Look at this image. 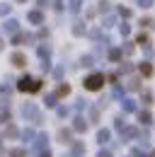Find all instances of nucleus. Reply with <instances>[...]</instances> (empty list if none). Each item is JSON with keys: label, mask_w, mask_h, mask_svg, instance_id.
Wrapping results in <instances>:
<instances>
[{"label": "nucleus", "mask_w": 155, "mask_h": 157, "mask_svg": "<svg viewBox=\"0 0 155 157\" xmlns=\"http://www.w3.org/2000/svg\"><path fill=\"white\" fill-rule=\"evenodd\" d=\"M46 140H49V138H46V133H39V136H37V143H34V147H37L39 152L44 150V145H46Z\"/></svg>", "instance_id": "obj_7"}, {"label": "nucleus", "mask_w": 155, "mask_h": 157, "mask_svg": "<svg viewBox=\"0 0 155 157\" xmlns=\"http://www.w3.org/2000/svg\"><path fill=\"white\" fill-rule=\"evenodd\" d=\"M145 155H148V152H145L143 147H136V150H133V157H145Z\"/></svg>", "instance_id": "obj_22"}, {"label": "nucleus", "mask_w": 155, "mask_h": 157, "mask_svg": "<svg viewBox=\"0 0 155 157\" xmlns=\"http://www.w3.org/2000/svg\"><path fill=\"white\" fill-rule=\"evenodd\" d=\"M68 92H70L68 85H61V87H58V94H68Z\"/></svg>", "instance_id": "obj_23"}, {"label": "nucleus", "mask_w": 155, "mask_h": 157, "mask_svg": "<svg viewBox=\"0 0 155 157\" xmlns=\"http://www.w3.org/2000/svg\"><path fill=\"white\" fill-rule=\"evenodd\" d=\"M82 152H85V145H82V143H75V145H73V155H82Z\"/></svg>", "instance_id": "obj_14"}, {"label": "nucleus", "mask_w": 155, "mask_h": 157, "mask_svg": "<svg viewBox=\"0 0 155 157\" xmlns=\"http://www.w3.org/2000/svg\"><path fill=\"white\" fill-rule=\"evenodd\" d=\"M39 157H51V152H49V150H41V152H39Z\"/></svg>", "instance_id": "obj_27"}, {"label": "nucleus", "mask_w": 155, "mask_h": 157, "mask_svg": "<svg viewBox=\"0 0 155 157\" xmlns=\"http://www.w3.org/2000/svg\"><path fill=\"white\" fill-rule=\"evenodd\" d=\"M138 131L136 128H121V140H129V138H136Z\"/></svg>", "instance_id": "obj_6"}, {"label": "nucleus", "mask_w": 155, "mask_h": 157, "mask_svg": "<svg viewBox=\"0 0 155 157\" xmlns=\"http://www.w3.org/2000/svg\"><path fill=\"white\" fill-rule=\"evenodd\" d=\"M150 70H153L150 63H141V73H143V75H150Z\"/></svg>", "instance_id": "obj_18"}, {"label": "nucleus", "mask_w": 155, "mask_h": 157, "mask_svg": "<svg viewBox=\"0 0 155 157\" xmlns=\"http://www.w3.org/2000/svg\"><path fill=\"white\" fill-rule=\"evenodd\" d=\"M17 90L19 92H39L41 90V82L34 80V78H22L17 82Z\"/></svg>", "instance_id": "obj_1"}, {"label": "nucleus", "mask_w": 155, "mask_h": 157, "mask_svg": "<svg viewBox=\"0 0 155 157\" xmlns=\"http://www.w3.org/2000/svg\"><path fill=\"white\" fill-rule=\"evenodd\" d=\"M22 116L24 118H29V121H39V109L37 106H34V104H24V106H22Z\"/></svg>", "instance_id": "obj_3"}, {"label": "nucleus", "mask_w": 155, "mask_h": 157, "mask_svg": "<svg viewBox=\"0 0 155 157\" xmlns=\"http://www.w3.org/2000/svg\"><path fill=\"white\" fill-rule=\"evenodd\" d=\"M44 101H46V106H56V94H49Z\"/></svg>", "instance_id": "obj_20"}, {"label": "nucleus", "mask_w": 155, "mask_h": 157, "mask_svg": "<svg viewBox=\"0 0 155 157\" xmlns=\"http://www.w3.org/2000/svg\"><path fill=\"white\" fill-rule=\"evenodd\" d=\"M5 136L15 138V136H17V128H15V126H7V128H5Z\"/></svg>", "instance_id": "obj_19"}, {"label": "nucleus", "mask_w": 155, "mask_h": 157, "mask_svg": "<svg viewBox=\"0 0 155 157\" xmlns=\"http://www.w3.org/2000/svg\"><path fill=\"white\" fill-rule=\"evenodd\" d=\"M143 101L150 104V101H153V94H150V92H143Z\"/></svg>", "instance_id": "obj_24"}, {"label": "nucleus", "mask_w": 155, "mask_h": 157, "mask_svg": "<svg viewBox=\"0 0 155 157\" xmlns=\"http://www.w3.org/2000/svg\"><path fill=\"white\" fill-rule=\"evenodd\" d=\"M5 32H10V34H12V32H17V22H15V20L5 22Z\"/></svg>", "instance_id": "obj_12"}, {"label": "nucleus", "mask_w": 155, "mask_h": 157, "mask_svg": "<svg viewBox=\"0 0 155 157\" xmlns=\"http://www.w3.org/2000/svg\"><path fill=\"white\" fill-rule=\"evenodd\" d=\"M97 157H112V152H109V150H99V155Z\"/></svg>", "instance_id": "obj_25"}, {"label": "nucleus", "mask_w": 155, "mask_h": 157, "mask_svg": "<svg viewBox=\"0 0 155 157\" xmlns=\"http://www.w3.org/2000/svg\"><path fill=\"white\" fill-rule=\"evenodd\" d=\"M153 2H155V0H141V5H143V7H150Z\"/></svg>", "instance_id": "obj_26"}, {"label": "nucleus", "mask_w": 155, "mask_h": 157, "mask_svg": "<svg viewBox=\"0 0 155 157\" xmlns=\"http://www.w3.org/2000/svg\"><path fill=\"white\" fill-rule=\"evenodd\" d=\"M138 121H141L143 126H150V123H153V116H150L148 111H141V114H138Z\"/></svg>", "instance_id": "obj_8"}, {"label": "nucleus", "mask_w": 155, "mask_h": 157, "mask_svg": "<svg viewBox=\"0 0 155 157\" xmlns=\"http://www.w3.org/2000/svg\"><path fill=\"white\" fill-rule=\"evenodd\" d=\"M73 131H75V133H85V131H87V121L82 116H78L75 121H73Z\"/></svg>", "instance_id": "obj_4"}, {"label": "nucleus", "mask_w": 155, "mask_h": 157, "mask_svg": "<svg viewBox=\"0 0 155 157\" xmlns=\"http://www.w3.org/2000/svg\"><path fill=\"white\" fill-rule=\"evenodd\" d=\"M27 152L22 150V147H15V150H10V157H24Z\"/></svg>", "instance_id": "obj_17"}, {"label": "nucleus", "mask_w": 155, "mask_h": 157, "mask_svg": "<svg viewBox=\"0 0 155 157\" xmlns=\"http://www.w3.org/2000/svg\"><path fill=\"white\" fill-rule=\"evenodd\" d=\"M109 138H112V133L107 131V128H99V133H97V140L104 145V143H109Z\"/></svg>", "instance_id": "obj_5"}, {"label": "nucleus", "mask_w": 155, "mask_h": 157, "mask_svg": "<svg viewBox=\"0 0 155 157\" xmlns=\"http://www.w3.org/2000/svg\"><path fill=\"white\" fill-rule=\"evenodd\" d=\"M68 10H70V12H78V10H80V0H68Z\"/></svg>", "instance_id": "obj_13"}, {"label": "nucleus", "mask_w": 155, "mask_h": 157, "mask_svg": "<svg viewBox=\"0 0 155 157\" xmlns=\"http://www.w3.org/2000/svg\"><path fill=\"white\" fill-rule=\"evenodd\" d=\"M58 138H61V143H70V131L61 128V131H58Z\"/></svg>", "instance_id": "obj_11"}, {"label": "nucleus", "mask_w": 155, "mask_h": 157, "mask_svg": "<svg viewBox=\"0 0 155 157\" xmlns=\"http://www.w3.org/2000/svg\"><path fill=\"white\" fill-rule=\"evenodd\" d=\"M29 22L39 24V22H41V12H29Z\"/></svg>", "instance_id": "obj_15"}, {"label": "nucleus", "mask_w": 155, "mask_h": 157, "mask_svg": "<svg viewBox=\"0 0 155 157\" xmlns=\"http://www.w3.org/2000/svg\"><path fill=\"white\" fill-rule=\"evenodd\" d=\"M121 106H124V111H126V114L136 111V101H131V99H124V101H121Z\"/></svg>", "instance_id": "obj_10"}, {"label": "nucleus", "mask_w": 155, "mask_h": 157, "mask_svg": "<svg viewBox=\"0 0 155 157\" xmlns=\"http://www.w3.org/2000/svg\"><path fill=\"white\" fill-rule=\"evenodd\" d=\"M34 138H37V133H34L32 128H24V131H22V140H24V143H32Z\"/></svg>", "instance_id": "obj_9"}, {"label": "nucleus", "mask_w": 155, "mask_h": 157, "mask_svg": "<svg viewBox=\"0 0 155 157\" xmlns=\"http://www.w3.org/2000/svg\"><path fill=\"white\" fill-rule=\"evenodd\" d=\"M12 63H15V65H24V56H22V53H15V56H12Z\"/></svg>", "instance_id": "obj_16"}, {"label": "nucleus", "mask_w": 155, "mask_h": 157, "mask_svg": "<svg viewBox=\"0 0 155 157\" xmlns=\"http://www.w3.org/2000/svg\"><path fill=\"white\" fill-rule=\"evenodd\" d=\"M82 85H85V90H92V92H95V90H99V87L104 85V75H99V73H95V75H90V78L85 80Z\"/></svg>", "instance_id": "obj_2"}, {"label": "nucleus", "mask_w": 155, "mask_h": 157, "mask_svg": "<svg viewBox=\"0 0 155 157\" xmlns=\"http://www.w3.org/2000/svg\"><path fill=\"white\" fill-rule=\"evenodd\" d=\"M114 126L121 131V128H124V116H116V118H114Z\"/></svg>", "instance_id": "obj_21"}]
</instances>
